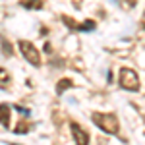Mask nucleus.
I'll use <instances>...</instances> for the list:
<instances>
[{
	"label": "nucleus",
	"instance_id": "f257e3e1",
	"mask_svg": "<svg viewBox=\"0 0 145 145\" xmlns=\"http://www.w3.org/2000/svg\"><path fill=\"white\" fill-rule=\"evenodd\" d=\"M91 120H93V124H97V128H99V130H103L105 134H112V135L118 134L120 124H118V120H116V116H114V114L93 112V114H91Z\"/></svg>",
	"mask_w": 145,
	"mask_h": 145
},
{
	"label": "nucleus",
	"instance_id": "f03ea898",
	"mask_svg": "<svg viewBox=\"0 0 145 145\" xmlns=\"http://www.w3.org/2000/svg\"><path fill=\"white\" fill-rule=\"evenodd\" d=\"M118 83L120 87L126 91H137L139 89V78H137V72L130 70V68H122L120 74H118Z\"/></svg>",
	"mask_w": 145,
	"mask_h": 145
},
{
	"label": "nucleus",
	"instance_id": "7ed1b4c3",
	"mask_svg": "<svg viewBox=\"0 0 145 145\" xmlns=\"http://www.w3.org/2000/svg\"><path fill=\"white\" fill-rule=\"evenodd\" d=\"M20 45V50H22V54H23V58L31 64V66H41V54H39V50H37V46L33 45V43H29V41H20L18 43Z\"/></svg>",
	"mask_w": 145,
	"mask_h": 145
},
{
	"label": "nucleus",
	"instance_id": "20e7f679",
	"mask_svg": "<svg viewBox=\"0 0 145 145\" xmlns=\"http://www.w3.org/2000/svg\"><path fill=\"white\" fill-rule=\"evenodd\" d=\"M70 130H72V135H74V141L76 145H89V134L79 126L78 122L70 124Z\"/></svg>",
	"mask_w": 145,
	"mask_h": 145
},
{
	"label": "nucleus",
	"instance_id": "39448f33",
	"mask_svg": "<svg viewBox=\"0 0 145 145\" xmlns=\"http://www.w3.org/2000/svg\"><path fill=\"white\" fill-rule=\"evenodd\" d=\"M62 22L66 23L72 31H93V29H95V22H93V20H85L83 23H76V22H72L70 18L64 16V18H62Z\"/></svg>",
	"mask_w": 145,
	"mask_h": 145
},
{
	"label": "nucleus",
	"instance_id": "423d86ee",
	"mask_svg": "<svg viewBox=\"0 0 145 145\" xmlns=\"http://www.w3.org/2000/svg\"><path fill=\"white\" fill-rule=\"evenodd\" d=\"M0 124L4 128H10V106L8 105H0Z\"/></svg>",
	"mask_w": 145,
	"mask_h": 145
},
{
	"label": "nucleus",
	"instance_id": "0eeeda50",
	"mask_svg": "<svg viewBox=\"0 0 145 145\" xmlns=\"http://www.w3.org/2000/svg\"><path fill=\"white\" fill-rule=\"evenodd\" d=\"M20 4H22L23 8H27V10H41L45 6L43 0H22Z\"/></svg>",
	"mask_w": 145,
	"mask_h": 145
},
{
	"label": "nucleus",
	"instance_id": "6e6552de",
	"mask_svg": "<svg viewBox=\"0 0 145 145\" xmlns=\"http://www.w3.org/2000/svg\"><path fill=\"white\" fill-rule=\"evenodd\" d=\"M70 87H74V81L68 79V78H62L60 81H58V85H56V93L62 95V93H64L66 89H70Z\"/></svg>",
	"mask_w": 145,
	"mask_h": 145
},
{
	"label": "nucleus",
	"instance_id": "1a4fd4ad",
	"mask_svg": "<svg viewBox=\"0 0 145 145\" xmlns=\"http://www.w3.org/2000/svg\"><path fill=\"white\" fill-rule=\"evenodd\" d=\"M10 74H8V70H4V68H0V87H8V83H10Z\"/></svg>",
	"mask_w": 145,
	"mask_h": 145
},
{
	"label": "nucleus",
	"instance_id": "9d476101",
	"mask_svg": "<svg viewBox=\"0 0 145 145\" xmlns=\"http://www.w3.org/2000/svg\"><path fill=\"white\" fill-rule=\"evenodd\" d=\"M29 130H31V126H29V124L20 122V126H18V128H16L14 132H16V134H25V132H29Z\"/></svg>",
	"mask_w": 145,
	"mask_h": 145
},
{
	"label": "nucleus",
	"instance_id": "9b49d317",
	"mask_svg": "<svg viewBox=\"0 0 145 145\" xmlns=\"http://www.w3.org/2000/svg\"><path fill=\"white\" fill-rule=\"evenodd\" d=\"M2 50H4V54L6 56H10V54H14V50H12V46H10V43L2 37Z\"/></svg>",
	"mask_w": 145,
	"mask_h": 145
},
{
	"label": "nucleus",
	"instance_id": "f8f14e48",
	"mask_svg": "<svg viewBox=\"0 0 145 145\" xmlns=\"http://www.w3.org/2000/svg\"><path fill=\"white\" fill-rule=\"evenodd\" d=\"M14 108H16L18 112H22V114H29V110H27V108H23V106H20V105H16Z\"/></svg>",
	"mask_w": 145,
	"mask_h": 145
},
{
	"label": "nucleus",
	"instance_id": "ddd939ff",
	"mask_svg": "<svg viewBox=\"0 0 145 145\" xmlns=\"http://www.w3.org/2000/svg\"><path fill=\"white\" fill-rule=\"evenodd\" d=\"M45 50H46V52H52V46H50L48 43H46V45H45Z\"/></svg>",
	"mask_w": 145,
	"mask_h": 145
},
{
	"label": "nucleus",
	"instance_id": "4468645a",
	"mask_svg": "<svg viewBox=\"0 0 145 145\" xmlns=\"http://www.w3.org/2000/svg\"><path fill=\"white\" fill-rule=\"evenodd\" d=\"M143 29H145V14H143Z\"/></svg>",
	"mask_w": 145,
	"mask_h": 145
},
{
	"label": "nucleus",
	"instance_id": "2eb2a0df",
	"mask_svg": "<svg viewBox=\"0 0 145 145\" xmlns=\"http://www.w3.org/2000/svg\"><path fill=\"white\" fill-rule=\"evenodd\" d=\"M14 145H18V143H14Z\"/></svg>",
	"mask_w": 145,
	"mask_h": 145
}]
</instances>
